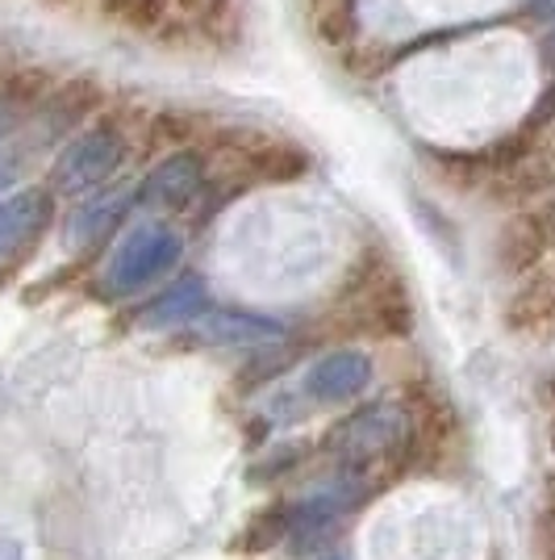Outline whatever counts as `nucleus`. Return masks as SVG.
Here are the masks:
<instances>
[{"mask_svg": "<svg viewBox=\"0 0 555 560\" xmlns=\"http://www.w3.org/2000/svg\"><path fill=\"white\" fill-rule=\"evenodd\" d=\"M114 22L130 30H160L167 18V0H101Z\"/></svg>", "mask_w": 555, "mask_h": 560, "instance_id": "16", "label": "nucleus"}, {"mask_svg": "<svg viewBox=\"0 0 555 560\" xmlns=\"http://www.w3.org/2000/svg\"><path fill=\"white\" fill-rule=\"evenodd\" d=\"M205 284L197 277L180 280L172 289H163L155 302L142 310V327H176V323H192L197 314H205Z\"/></svg>", "mask_w": 555, "mask_h": 560, "instance_id": "10", "label": "nucleus"}, {"mask_svg": "<svg viewBox=\"0 0 555 560\" xmlns=\"http://www.w3.org/2000/svg\"><path fill=\"white\" fill-rule=\"evenodd\" d=\"M50 213V197L43 188H29V192H17L9 201H0V256L25 247L34 234L47 226Z\"/></svg>", "mask_w": 555, "mask_h": 560, "instance_id": "9", "label": "nucleus"}, {"mask_svg": "<svg viewBox=\"0 0 555 560\" xmlns=\"http://www.w3.org/2000/svg\"><path fill=\"white\" fill-rule=\"evenodd\" d=\"M456 415L451 406L435 394H414L410 406H405V444H401V465L405 468H439V460L451 452V440H456Z\"/></svg>", "mask_w": 555, "mask_h": 560, "instance_id": "5", "label": "nucleus"}, {"mask_svg": "<svg viewBox=\"0 0 555 560\" xmlns=\"http://www.w3.org/2000/svg\"><path fill=\"white\" fill-rule=\"evenodd\" d=\"M334 314L343 330L368 335V339H405L414 330V302L393 272V264L380 256L359 259V268L339 293Z\"/></svg>", "mask_w": 555, "mask_h": 560, "instance_id": "1", "label": "nucleus"}, {"mask_svg": "<svg viewBox=\"0 0 555 560\" xmlns=\"http://www.w3.org/2000/svg\"><path fill=\"white\" fill-rule=\"evenodd\" d=\"M547 560H555V544H552V548H547Z\"/></svg>", "mask_w": 555, "mask_h": 560, "instance_id": "21", "label": "nucleus"}, {"mask_svg": "<svg viewBox=\"0 0 555 560\" xmlns=\"http://www.w3.org/2000/svg\"><path fill=\"white\" fill-rule=\"evenodd\" d=\"M201 180L205 176H201V160L197 155H172L151 176V201H160V206H185L188 197L201 188Z\"/></svg>", "mask_w": 555, "mask_h": 560, "instance_id": "11", "label": "nucleus"}, {"mask_svg": "<svg viewBox=\"0 0 555 560\" xmlns=\"http://www.w3.org/2000/svg\"><path fill=\"white\" fill-rule=\"evenodd\" d=\"M217 151H222V167L231 172V180H243V185H293L309 172V155L297 142L259 135V130L222 135Z\"/></svg>", "mask_w": 555, "mask_h": 560, "instance_id": "3", "label": "nucleus"}, {"mask_svg": "<svg viewBox=\"0 0 555 560\" xmlns=\"http://www.w3.org/2000/svg\"><path fill=\"white\" fill-rule=\"evenodd\" d=\"M318 560H343V557H318Z\"/></svg>", "mask_w": 555, "mask_h": 560, "instance_id": "22", "label": "nucleus"}, {"mask_svg": "<svg viewBox=\"0 0 555 560\" xmlns=\"http://www.w3.org/2000/svg\"><path fill=\"white\" fill-rule=\"evenodd\" d=\"M552 252H555V234H552V222L543 218V210L513 213L506 222V231H501V238H497V264H501L506 277H527Z\"/></svg>", "mask_w": 555, "mask_h": 560, "instance_id": "7", "label": "nucleus"}, {"mask_svg": "<svg viewBox=\"0 0 555 560\" xmlns=\"http://www.w3.org/2000/svg\"><path fill=\"white\" fill-rule=\"evenodd\" d=\"M114 218H117V206H109V201H101V206H93V210L75 213V218H71V243L96 238L105 226H114Z\"/></svg>", "mask_w": 555, "mask_h": 560, "instance_id": "17", "label": "nucleus"}, {"mask_svg": "<svg viewBox=\"0 0 555 560\" xmlns=\"http://www.w3.org/2000/svg\"><path fill=\"white\" fill-rule=\"evenodd\" d=\"M17 114H22V109H17V105H9V101L0 96V139H4L9 130H13V121H17Z\"/></svg>", "mask_w": 555, "mask_h": 560, "instance_id": "19", "label": "nucleus"}, {"mask_svg": "<svg viewBox=\"0 0 555 560\" xmlns=\"http://www.w3.org/2000/svg\"><path fill=\"white\" fill-rule=\"evenodd\" d=\"M288 536H293V506H288V502H272V506H263V511L247 523V532L238 536V548H243L247 557H263V552H272V548L284 544Z\"/></svg>", "mask_w": 555, "mask_h": 560, "instance_id": "13", "label": "nucleus"}, {"mask_svg": "<svg viewBox=\"0 0 555 560\" xmlns=\"http://www.w3.org/2000/svg\"><path fill=\"white\" fill-rule=\"evenodd\" d=\"M121 155H126V139L114 126H93L88 135H80L59 155V164L50 167V185L59 192H84V188L109 180L114 167L121 164Z\"/></svg>", "mask_w": 555, "mask_h": 560, "instance_id": "6", "label": "nucleus"}, {"mask_svg": "<svg viewBox=\"0 0 555 560\" xmlns=\"http://www.w3.org/2000/svg\"><path fill=\"white\" fill-rule=\"evenodd\" d=\"M176 259H180V238L176 234L167 226H142L117 247L105 280H109L114 293H139L146 284H155L163 272H172Z\"/></svg>", "mask_w": 555, "mask_h": 560, "instance_id": "4", "label": "nucleus"}, {"mask_svg": "<svg viewBox=\"0 0 555 560\" xmlns=\"http://www.w3.org/2000/svg\"><path fill=\"white\" fill-rule=\"evenodd\" d=\"M305 18L326 47H347L355 38V0H305Z\"/></svg>", "mask_w": 555, "mask_h": 560, "instance_id": "12", "label": "nucleus"}, {"mask_svg": "<svg viewBox=\"0 0 555 560\" xmlns=\"http://www.w3.org/2000/svg\"><path fill=\"white\" fill-rule=\"evenodd\" d=\"M13 172H17V167H13V160H4V155H0V188L13 180Z\"/></svg>", "mask_w": 555, "mask_h": 560, "instance_id": "20", "label": "nucleus"}, {"mask_svg": "<svg viewBox=\"0 0 555 560\" xmlns=\"http://www.w3.org/2000/svg\"><path fill=\"white\" fill-rule=\"evenodd\" d=\"M101 84H96L93 75H80V80H68V84H59L55 93H50V117L59 121V126H71V121H84L88 114L101 109Z\"/></svg>", "mask_w": 555, "mask_h": 560, "instance_id": "15", "label": "nucleus"}, {"mask_svg": "<svg viewBox=\"0 0 555 560\" xmlns=\"http://www.w3.org/2000/svg\"><path fill=\"white\" fill-rule=\"evenodd\" d=\"M368 385H371V360L355 348L330 351V355H322V360L309 369V376H305L309 397L322 401V406H343V401L364 394Z\"/></svg>", "mask_w": 555, "mask_h": 560, "instance_id": "8", "label": "nucleus"}, {"mask_svg": "<svg viewBox=\"0 0 555 560\" xmlns=\"http://www.w3.org/2000/svg\"><path fill=\"white\" fill-rule=\"evenodd\" d=\"M172 4H176L180 13H192V18H205V13L213 9V4H217V0H172Z\"/></svg>", "mask_w": 555, "mask_h": 560, "instance_id": "18", "label": "nucleus"}, {"mask_svg": "<svg viewBox=\"0 0 555 560\" xmlns=\"http://www.w3.org/2000/svg\"><path fill=\"white\" fill-rule=\"evenodd\" d=\"M401 444H405V410L385 406V401L364 406V410L347 415L343 422H334L330 435L322 440L326 452L347 472H359L371 460H389V456L401 465Z\"/></svg>", "mask_w": 555, "mask_h": 560, "instance_id": "2", "label": "nucleus"}, {"mask_svg": "<svg viewBox=\"0 0 555 560\" xmlns=\"http://www.w3.org/2000/svg\"><path fill=\"white\" fill-rule=\"evenodd\" d=\"M205 335L213 343H243V348L284 339V330L272 318H255V314H217L205 323Z\"/></svg>", "mask_w": 555, "mask_h": 560, "instance_id": "14", "label": "nucleus"}]
</instances>
